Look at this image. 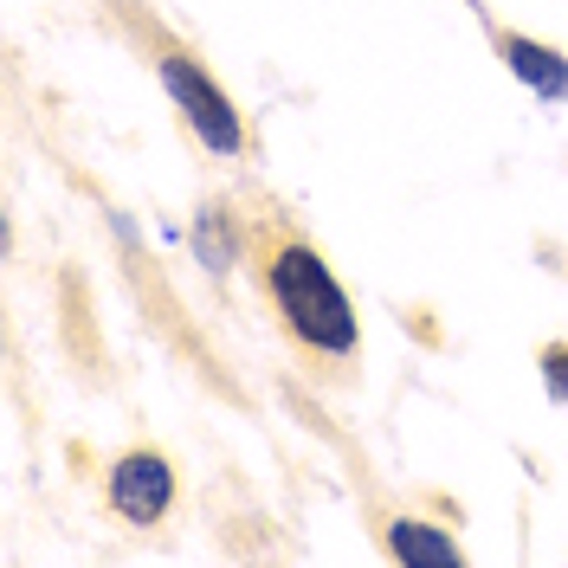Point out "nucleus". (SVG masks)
I'll return each mask as SVG.
<instances>
[{
    "mask_svg": "<svg viewBox=\"0 0 568 568\" xmlns=\"http://www.w3.org/2000/svg\"><path fill=\"white\" fill-rule=\"evenodd\" d=\"M104 504L130 524V530H155L175 510V459L155 446H130L116 453L104 471Z\"/></svg>",
    "mask_w": 568,
    "mask_h": 568,
    "instance_id": "obj_3",
    "label": "nucleus"
},
{
    "mask_svg": "<svg viewBox=\"0 0 568 568\" xmlns=\"http://www.w3.org/2000/svg\"><path fill=\"white\" fill-rule=\"evenodd\" d=\"M155 78H162V91L175 98L181 123L194 130V142L207 149V155H220V162H233L240 149H246V123H240V110H233V98L213 84V71L187 52V45H175V39H155Z\"/></svg>",
    "mask_w": 568,
    "mask_h": 568,
    "instance_id": "obj_2",
    "label": "nucleus"
},
{
    "mask_svg": "<svg viewBox=\"0 0 568 568\" xmlns=\"http://www.w3.org/2000/svg\"><path fill=\"white\" fill-rule=\"evenodd\" d=\"M542 388H549V400H568V349L562 343L542 349Z\"/></svg>",
    "mask_w": 568,
    "mask_h": 568,
    "instance_id": "obj_7",
    "label": "nucleus"
},
{
    "mask_svg": "<svg viewBox=\"0 0 568 568\" xmlns=\"http://www.w3.org/2000/svg\"><path fill=\"white\" fill-rule=\"evenodd\" d=\"M497 52H504L510 78H524L542 104H568V59L556 52V45L524 39V33H497Z\"/></svg>",
    "mask_w": 568,
    "mask_h": 568,
    "instance_id": "obj_4",
    "label": "nucleus"
},
{
    "mask_svg": "<svg viewBox=\"0 0 568 568\" xmlns=\"http://www.w3.org/2000/svg\"><path fill=\"white\" fill-rule=\"evenodd\" d=\"M194 252H201V265H207L213 278H226L240 265V226H233L226 201H207L201 207V220H194Z\"/></svg>",
    "mask_w": 568,
    "mask_h": 568,
    "instance_id": "obj_6",
    "label": "nucleus"
},
{
    "mask_svg": "<svg viewBox=\"0 0 568 568\" xmlns=\"http://www.w3.org/2000/svg\"><path fill=\"white\" fill-rule=\"evenodd\" d=\"M388 556L394 562H439V568L465 562L459 536H446L439 524H426V517H394L388 524Z\"/></svg>",
    "mask_w": 568,
    "mask_h": 568,
    "instance_id": "obj_5",
    "label": "nucleus"
},
{
    "mask_svg": "<svg viewBox=\"0 0 568 568\" xmlns=\"http://www.w3.org/2000/svg\"><path fill=\"white\" fill-rule=\"evenodd\" d=\"M252 252H258V284L278 311L284 336L317 368H349L362 355V329H355V304L343 297L336 272L323 265V252L291 226H258Z\"/></svg>",
    "mask_w": 568,
    "mask_h": 568,
    "instance_id": "obj_1",
    "label": "nucleus"
}]
</instances>
